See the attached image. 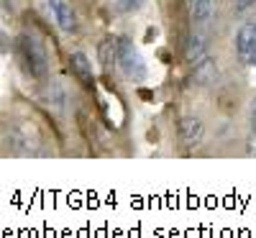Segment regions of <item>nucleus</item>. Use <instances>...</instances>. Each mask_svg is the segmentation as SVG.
Segmentation results:
<instances>
[{"instance_id":"obj_1","label":"nucleus","mask_w":256,"mask_h":238,"mask_svg":"<svg viewBox=\"0 0 256 238\" xmlns=\"http://www.w3.org/2000/svg\"><path fill=\"white\" fill-rule=\"evenodd\" d=\"M116 49H118L116 62L120 64L123 74H126L128 80H134V82H144V80H146V64H144L141 54L134 49L131 41H126V38H123V41H118Z\"/></svg>"},{"instance_id":"obj_2","label":"nucleus","mask_w":256,"mask_h":238,"mask_svg":"<svg viewBox=\"0 0 256 238\" xmlns=\"http://www.w3.org/2000/svg\"><path fill=\"white\" fill-rule=\"evenodd\" d=\"M18 44H20V52H24V56H26V64H28L31 74L46 77V72H49V59H46L44 44H41L36 36H31V34H24V36L18 38Z\"/></svg>"},{"instance_id":"obj_3","label":"nucleus","mask_w":256,"mask_h":238,"mask_svg":"<svg viewBox=\"0 0 256 238\" xmlns=\"http://www.w3.org/2000/svg\"><path fill=\"white\" fill-rule=\"evenodd\" d=\"M49 8H52L62 31H74V13L67 0H49Z\"/></svg>"},{"instance_id":"obj_4","label":"nucleus","mask_w":256,"mask_h":238,"mask_svg":"<svg viewBox=\"0 0 256 238\" xmlns=\"http://www.w3.org/2000/svg\"><path fill=\"white\" fill-rule=\"evenodd\" d=\"M180 134H182V141L192 148L202 141V123L198 118H184L182 126H180Z\"/></svg>"},{"instance_id":"obj_5","label":"nucleus","mask_w":256,"mask_h":238,"mask_svg":"<svg viewBox=\"0 0 256 238\" xmlns=\"http://www.w3.org/2000/svg\"><path fill=\"white\" fill-rule=\"evenodd\" d=\"M236 49H238V56L241 62L251 64V49H254V26H244L238 31V38H236Z\"/></svg>"},{"instance_id":"obj_6","label":"nucleus","mask_w":256,"mask_h":238,"mask_svg":"<svg viewBox=\"0 0 256 238\" xmlns=\"http://www.w3.org/2000/svg\"><path fill=\"white\" fill-rule=\"evenodd\" d=\"M216 74H218V67H216V62H212V59L202 56L195 64V82L198 84H210L212 80H216Z\"/></svg>"},{"instance_id":"obj_7","label":"nucleus","mask_w":256,"mask_h":238,"mask_svg":"<svg viewBox=\"0 0 256 238\" xmlns=\"http://www.w3.org/2000/svg\"><path fill=\"white\" fill-rule=\"evenodd\" d=\"M202 56H205V36L200 31H195L190 36V44H187V59L192 64H198Z\"/></svg>"},{"instance_id":"obj_8","label":"nucleus","mask_w":256,"mask_h":238,"mask_svg":"<svg viewBox=\"0 0 256 238\" xmlns=\"http://www.w3.org/2000/svg\"><path fill=\"white\" fill-rule=\"evenodd\" d=\"M212 16V0H195V6H192V18L198 20L200 26H205Z\"/></svg>"},{"instance_id":"obj_9","label":"nucleus","mask_w":256,"mask_h":238,"mask_svg":"<svg viewBox=\"0 0 256 238\" xmlns=\"http://www.w3.org/2000/svg\"><path fill=\"white\" fill-rule=\"evenodd\" d=\"M72 70H74L82 80H90V77H92L90 62H88V56H84L82 52H74V54H72Z\"/></svg>"},{"instance_id":"obj_10","label":"nucleus","mask_w":256,"mask_h":238,"mask_svg":"<svg viewBox=\"0 0 256 238\" xmlns=\"http://www.w3.org/2000/svg\"><path fill=\"white\" fill-rule=\"evenodd\" d=\"M116 54H118V49H116L113 41H105V44L100 46V56H102V62H105V67H110V64L116 62Z\"/></svg>"},{"instance_id":"obj_11","label":"nucleus","mask_w":256,"mask_h":238,"mask_svg":"<svg viewBox=\"0 0 256 238\" xmlns=\"http://www.w3.org/2000/svg\"><path fill=\"white\" fill-rule=\"evenodd\" d=\"M138 8H144V0H118V10H123V13H131Z\"/></svg>"},{"instance_id":"obj_12","label":"nucleus","mask_w":256,"mask_h":238,"mask_svg":"<svg viewBox=\"0 0 256 238\" xmlns=\"http://www.w3.org/2000/svg\"><path fill=\"white\" fill-rule=\"evenodd\" d=\"M254 3H256V0H236V8H238V10H246V8L254 6Z\"/></svg>"},{"instance_id":"obj_13","label":"nucleus","mask_w":256,"mask_h":238,"mask_svg":"<svg viewBox=\"0 0 256 238\" xmlns=\"http://www.w3.org/2000/svg\"><path fill=\"white\" fill-rule=\"evenodd\" d=\"M251 64H256V26H254V49H251Z\"/></svg>"},{"instance_id":"obj_14","label":"nucleus","mask_w":256,"mask_h":238,"mask_svg":"<svg viewBox=\"0 0 256 238\" xmlns=\"http://www.w3.org/2000/svg\"><path fill=\"white\" fill-rule=\"evenodd\" d=\"M251 120H254V134H256V102H254V118Z\"/></svg>"}]
</instances>
